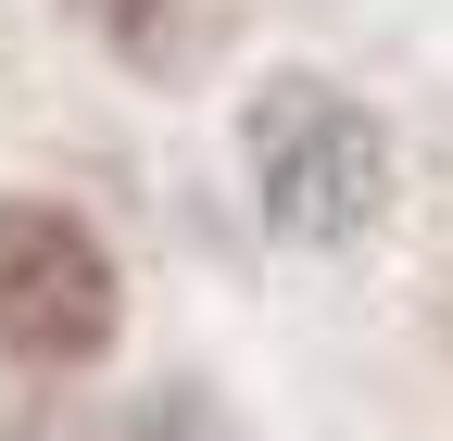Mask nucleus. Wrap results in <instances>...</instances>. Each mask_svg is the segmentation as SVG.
Returning <instances> with one entry per match:
<instances>
[{
    "instance_id": "1",
    "label": "nucleus",
    "mask_w": 453,
    "mask_h": 441,
    "mask_svg": "<svg viewBox=\"0 0 453 441\" xmlns=\"http://www.w3.org/2000/svg\"><path fill=\"white\" fill-rule=\"evenodd\" d=\"M226 151H240V190H252L277 252H365L403 202L390 114L327 64H265L226 114Z\"/></svg>"
},
{
    "instance_id": "2",
    "label": "nucleus",
    "mask_w": 453,
    "mask_h": 441,
    "mask_svg": "<svg viewBox=\"0 0 453 441\" xmlns=\"http://www.w3.org/2000/svg\"><path fill=\"white\" fill-rule=\"evenodd\" d=\"M127 341V265L64 190H0V366L101 378Z\"/></svg>"
},
{
    "instance_id": "3",
    "label": "nucleus",
    "mask_w": 453,
    "mask_h": 441,
    "mask_svg": "<svg viewBox=\"0 0 453 441\" xmlns=\"http://www.w3.org/2000/svg\"><path fill=\"white\" fill-rule=\"evenodd\" d=\"M127 89H202L226 64V0H50Z\"/></svg>"
},
{
    "instance_id": "4",
    "label": "nucleus",
    "mask_w": 453,
    "mask_h": 441,
    "mask_svg": "<svg viewBox=\"0 0 453 441\" xmlns=\"http://www.w3.org/2000/svg\"><path fill=\"white\" fill-rule=\"evenodd\" d=\"M0 441H151V429H139V391H88V378L0 366Z\"/></svg>"
},
{
    "instance_id": "5",
    "label": "nucleus",
    "mask_w": 453,
    "mask_h": 441,
    "mask_svg": "<svg viewBox=\"0 0 453 441\" xmlns=\"http://www.w3.org/2000/svg\"><path fill=\"white\" fill-rule=\"evenodd\" d=\"M139 429H151V441H252L240 416H226L214 378H151V391H139Z\"/></svg>"
}]
</instances>
